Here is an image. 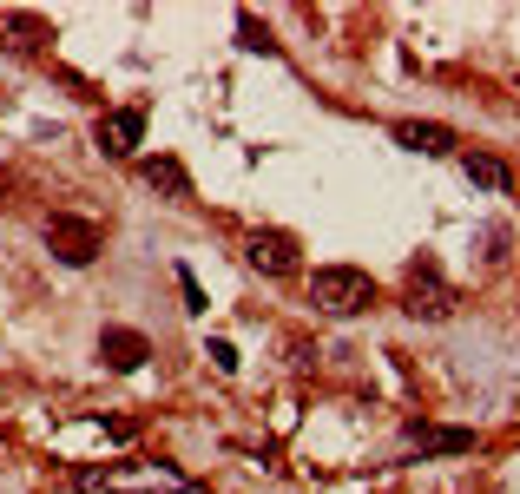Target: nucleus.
Listing matches in <instances>:
<instances>
[{
  "instance_id": "obj_1",
  "label": "nucleus",
  "mask_w": 520,
  "mask_h": 494,
  "mask_svg": "<svg viewBox=\"0 0 520 494\" xmlns=\"http://www.w3.org/2000/svg\"><path fill=\"white\" fill-rule=\"evenodd\" d=\"M310 303L323 317H356L376 303V277L356 271V264H316L310 271Z\"/></svg>"
},
{
  "instance_id": "obj_2",
  "label": "nucleus",
  "mask_w": 520,
  "mask_h": 494,
  "mask_svg": "<svg viewBox=\"0 0 520 494\" xmlns=\"http://www.w3.org/2000/svg\"><path fill=\"white\" fill-rule=\"evenodd\" d=\"M402 303H409V317H422V323H448V317H455V284L442 277V264H435V257L409 264Z\"/></svg>"
},
{
  "instance_id": "obj_3",
  "label": "nucleus",
  "mask_w": 520,
  "mask_h": 494,
  "mask_svg": "<svg viewBox=\"0 0 520 494\" xmlns=\"http://www.w3.org/2000/svg\"><path fill=\"white\" fill-rule=\"evenodd\" d=\"M47 244H53V257H60V264H73V271H79V264H93V257H99V244H106V238H99L93 218L53 211V218H47Z\"/></svg>"
},
{
  "instance_id": "obj_4",
  "label": "nucleus",
  "mask_w": 520,
  "mask_h": 494,
  "mask_svg": "<svg viewBox=\"0 0 520 494\" xmlns=\"http://www.w3.org/2000/svg\"><path fill=\"white\" fill-rule=\"evenodd\" d=\"M93 139H99V152H106V159H132V152H139V139H145V106L106 112V119L93 126Z\"/></svg>"
},
{
  "instance_id": "obj_5",
  "label": "nucleus",
  "mask_w": 520,
  "mask_h": 494,
  "mask_svg": "<svg viewBox=\"0 0 520 494\" xmlns=\"http://www.w3.org/2000/svg\"><path fill=\"white\" fill-rule=\"evenodd\" d=\"M244 257H251L264 277H290L297 271V238H290V231H251V238H244Z\"/></svg>"
},
{
  "instance_id": "obj_6",
  "label": "nucleus",
  "mask_w": 520,
  "mask_h": 494,
  "mask_svg": "<svg viewBox=\"0 0 520 494\" xmlns=\"http://www.w3.org/2000/svg\"><path fill=\"white\" fill-rule=\"evenodd\" d=\"M86 488H185V475L178 468H165V462H145V468H93L86 475Z\"/></svg>"
},
{
  "instance_id": "obj_7",
  "label": "nucleus",
  "mask_w": 520,
  "mask_h": 494,
  "mask_svg": "<svg viewBox=\"0 0 520 494\" xmlns=\"http://www.w3.org/2000/svg\"><path fill=\"white\" fill-rule=\"evenodd\" d=\"M395 139L409 145V152H428V159H448L455 152V126H442V119H395Z\"/></svg>"
},
{
  "instance_id": "obj_8",
  "label": "nucleus",
  "mask_w": 520,
  "mask_h": 494,
  "mask_svg": "<svg viewBox=\"0 0 520 494\" xmlns=\"http://www.w3.org/2000/svg\"><path fill=\"white\" fill-rule=\"evenodd\" d=\"M99 356H106V369L132 376V369H139L145 356H152V343H145L139 330H119V323H112V330H99Z\"/></svg>"
},
{
  "instance_id": "obj_9",
  "label": "nucleus",
  "mask_w": 520,
  "mask_h": 494,
  "mask_svg": "<svg viewBox=\"0 0 520 494\" xmlns=\"http://www.w3.org/2000/svg\"><path fill=\"white\" fill-rule=\"evenodd\" d=\"M461 172H468V185H481V192H514V172H507L494 152H461Z\"/></svg>"
},
{
  "instance_id": "obj_10",
  "label": "nucleus",
  "mask_w": 520,
  "mask_h": 494,
  "mask_svg": "<svg viewBox=\"0 0 520 494\" xmlns=\"http://www.w3.org/2000/svg\"><path fill=\"white\" fill-rule=\"evenodd\" d=\"M0 33H7V47H14V53H40L53 40L47 20H33V14H0Z\"/></svg>"
},
{
  "instance_id": "obj_11",
  "label": "nucleus",
  "mask_w": 520,
  "mask_h": 494,
  "mask_svg": "<svg viewBox=\"0 0 520 494\" xmlns=\"http://www.w3.org/2000/svg\"><path fill=\"white\" fill-rule=\"evenodd\" d=\"M139 172H145V185H158V192H172V198H191V178H185V165H178L172 152H158V159H145Z\"/></svg>"
},
{
  "instance_id": "obj_12",
  "label": "nucleus",
  "mask_w": 520,
  "mask_h": 494,
  "mask_svg": "<svg viewBox=\"0 0 520 494\" xmlns=\"http://www.w3.org/2000/svg\"><path fill=\"white\" fill-rule=\"evenodd\" d=\"M409 442L442 448V455H468V448H474V429H422V422H415V429H409Z\"/></svg>"
},
{
  "instance_id": "obj_13",
  "label": "nucleus",
  "mask_w": 520,
  "mask_h": 494,
  "mask_svg": "<svg viewBox=\"0 0 520 494\" xmlns=\"http://www.w3.org/2000/svg\"><path fill=\"white\" fill-rule=\"evenodd\" d=\"M237 40H244V53H277V40H270V27H257V14H237Z\"/></svg>"
},
{
  "instance_id": "obj_14",
  "label": "nucleus",
  "mask_w": 520,
  "mask_h": 494,
  "mask_svg": "<svg viewBox=\"0 0 520 494\" xmlns=\"http://www.w3.org/2000/svg\"><path fill=\"white\" fill-rule=\"evenodd\" d=\"M178 290H185V310L198 317V310H205V290H198V277H191L185 264H178Z\"/></svg>"
},
{
  "instance_id": "obj_15",
  "label": "nucleus",
  "mask_w": 520,
  "mask_h": 494,
  "mask_svg": "<svg viewBox=\"0 0 520 494\" xmlns=\"http://www.w3.org/2000/svg\"><path fill=\"white\" fill-rule=\"evenodd\" d=\"M211 356H218V369H237V350L224 343V336H211Z\"/></svg>"
}]
</instances>
